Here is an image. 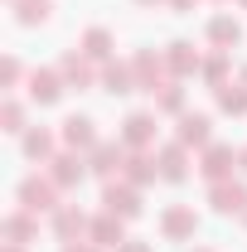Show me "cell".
<instances>
[{"label": "cell", "instance_id": "34", "mask_svg": "<svg viewBox=\"0 0 247 252\" xmlns=\"http://www.w3.org/2000/svg\"><path fill=\"white\" fill-rule=\"evenodd\" d=\"M0 252H25V248H20V243H5V248H0Z\"/></svg>", "mask_w": 247, "mask_h": 252}, {"label": "cell", "instance_id": "7", "mask_svg": "<svg viewBox=\"0 0 247 252\" xmlns=\"http://www.w3.org/2000/svg\"><path fill=\"white\" fill-rule=\"evenodd\" d=\"M194 228H199L194 204H170V209L160 214V233H165L170 243H185V238H194Z\"/></svg>", "mask_w": 247, "mask_h": 252}, {"label": "cell", "instance_id": "10", "mask_svg": "<svg viewBox=\"0 0 247 252\" xmlns=\"http://www.w3.org/2000/svg\"><path fill=\"white\" fill-rule=\"evenodd\" d=\"M97 59H88L83 49H68L59 59V73H63V83L68 88H93V78H97V68H93Z\"/></svg>", "mask_w": 247, "mask_h": 252}, {"label": "cell", "instance_id": "32", "mask_svg": "<svg viewBox=\"0 0 247 252\" xmlns=\"http://www.w3.org/2000/svg\"><path fill=\"white\" fill-rule=\"evenodd\" d=\"M170 10H180V15H185V10H194V0H170Z\"/></svg>", "mask_w": 247, "mask_h": 252}, {"label": "cell", "instance_id": "18", "mask_svg": "<svg viewBox=\"0 0 247 252\" xmlns=\"http://www.w3.org/2000/svg\"><path fill=\"white\" fill-rule=\"evenodd\" d=\"M20 146H25V156L39 160V165H49V160L59 156V151H54V146H59V136H54V131H44V126L25 131V136H20Z\"/></svg>", "mask_w": 247, "mask_h": 252}, {"label": "cell", "instance_id": "20", "mask_svg": "<svg viewBox=\"0 0 247 252\" xmlns=\"http://www.w3.org/2000/svg\"><path fill=\"white\" fill-rule=\"evenodd\" d=\"M34 233H39V228H34L30 209H15V214H5V223H0V238H5V243H20V248L34 243Z\"/></svg>", "mask_w": 247, "mask_h": 252}, {"label": "cell", "instance_id": "19", "mask_svg": "<svg viewBox=\"0 0 247 252\" xmlns=\"http://www.w3.org/2000/svg\"><path fill=\"white\" fill-rule=\"evenodd\" d=\"M102 88L112 97H126V93H136V68L131 63H117V59H107V68H102Z\"/></svg>", "mask_w": 247, "mask_h": 252}, {"label": "cell", "instance_id": "5", "mask_svg": "<svg viewBox=\"0 0 247 252\" xmlns=\"http://www.w3.org/2000/svg\"><path fill=\"white\" fill-rule=\"evenodd\" d=\"M59 141L68 146V151H83V156H88V151H93L102 136H97V122H93V117H78V112H73V117H63Z\"/></svg>", "mask_w": 247, "mask_h": 252}, {"label": "cell", "instance_id": "26", "mask_svg": "<svg viewBox=\"0 0 247 252\" xmlns=\"http://www.w3.org/2000/svg\"><path fill=\"white\" fill-rule=\"evenodd\" d=\"M0 126H5V131H20V136L30 131V126H25V102H20V97H5V102H0Z\"/></svg>", "mask_w": 247, "mask_h": 252}, {"label": "cell", "instance_id": "40", "mask_svg": "<svg viewBox=\"0 0 247 252\" xmlns=\"http://www.w3.org/2000/svg\"><path fill=\"white\" fill-rule=\"evenodd\" d=\"M243 5H247V0H243Z\"/></svg>", "mask_w": 247, "mask_h": 252}, {"label": "cell", "instance_id": "16", "mask_svg": "<svg viewBox=\"0 0 247 252\" xmlns=\"http://www.w3.org/2000/svg\"><path fill=\"white\" fill-rule=\"evenodd\" d=\"M126 185H136V189H146L155 180V175H160V160H155V151H131V156H126Z\"/></svg>", "mask_w": 247, "mask_h": 252}, {"label": "cell", "instance_id": "4", "mask_svg": "<svg viewBox=\"0 0 247 252\" xmlns=\"http://www.w3.org/2000/svg\"><path fill=\"white\" fill-rule=\"evenodd\" d=\"M44 175H49L59 189H78V185H83V175H88V156H83V151H59V156L49 160Z\"/></svg>", "mask_w": 247, "mask_h": 252}, {"label": "cell", "instance_id": "14", "mask_svg": "<svg viewBox=\"0 0 247 252\" xmlns=\"http://www.w3.org/2000/svg\"><path fill=\"white\" fill-rule=\"evenodd\" d=\"M155 160H160V180H170V185H180V180L189 175V146H180V141L160 146Z\"/></svg>", "mask_w": 247, "mask_h": 252}, {"label": "cell", "instance_id": "12", "mask_svg": "<svg viewBox=\"0 0 247 252\" xmlns=\"http://www.w3.org/2000/svg\"><path fill=\"white\" fill-rule=\"evenodd\" d=\"M209 204H214L218 214H243L247 209V185H238V180L228 175V180L209 185Z\"/></svg>", "mask_w": 247, "mask_h": 252}, {"label": "cell", "instance_id": "22", "mask_svg": "<svg viewBox=\"0 0 247 252\" xmlns=\"http://www.w3.org/2000/svg\"><path fill=\"white\" fill-rule=\"evenodd\" d=\"M165 63H170V73H175V78H189L194 68H204L199 54H194V44H185V39H175V44L165 49Z\"/></svg>", "mask_w": 247, "mask_h": 252}, {"label": "cell", "instance_id": "23", "mask_svg": "<svg viewBox=\"0 0 247 252\" xmlns=\"http://www.w3.org/2000/svg\"><path fill=\"white\" fill-rule=\"evenodd\" d=\"M112 44H117V39H112V30H102V25L83 30V54H88V59L107 63V59H112Z\"/></svg>", "mask_w": 247, "mask_h": 252}, {"label": "cell", "instance_id": "21", "mask_svg": "<svg viewBox=\"0 0 247 252\" xmlns=\"http://www.w3.org/2000/svg\"><path fill=\"white\" fill-rule=\"evenodd\" d=\"M209 44H214V49H233V44H243V25H238L233 15H214V20H209Z\"/></svg>", "mask_w": 247, "mask_h": 252}, {"label": "cell", "instance_id": "15", "mask_svg": "<svg viewBox=\"0 0 247 252\" xmlns=\"http://www.w3.org/2000/svg\"><path fill=\"white\" fill-rule=\"evenodd\" d=\"M180 146H209L214 141V122L204 112H180V131H175Z\"/></svg>", "mask_w": 247, "mask_h": 252}, {"label": "cell", "instance_id": "36", "mask_svg": "<svg viewBox=\"0 0 247 252\" xmlns=\"http://www.w3.org/2000/svg\"><path fill=\"white\" fill-rule=\"evenodd\" d=\"M194 252H218V248H194Z\"/></svg>", "mask_w": 247, "mask_h": 252}, {"label": "cell", "instance_id": "3", "mask_svg": "<svg viewBox=\"0 0 247 252\" xmlns=\"http://www.w3.org/2000/svg\"><path fill=\"white\" fill-rule=\"evenodd\" d=\"M131 68H136V93H160V88H165V68H170V63H165V54H155V49H141V54H136V59H131Z\"/></svg>", "mask_w": 247, "mask_h": 252}, {"label": "cell", "instance_id": "11", "mask_svg": "<svg viewBox=\"0 0 247 252\" xmlns=\"http://www.w3.org/2000/svg\"><path fill=\"white\" fill-rule=\"evenodd\" d=\"M122 141H126V151H151V141H155V112H131L122 122Z\"/></svg>", "mask_w": 247, "mask_h": 252}, {"label": "cell", "instance_id": "37", "mask_svg": "<svg viewBox=\"0 0 247 252\" xmlns=\"http://www.w3.org/2000/svg\"><path fill=\"white\" fill-rule=\"evenodd\" d=\"M243 83H247V68H243Z\"/></svg>", "mask_w": 247, "mask_h": 252}, {"label": "cell", "instance_id": "25", "mask_svg": "<svg viewBox=\"0 0 247 252\" xmlns=\"http://www.w3.org/2000/svg\"><path fill=\"white\" fill-rule=\"evenodd\" d=\"M214 93H218V112H233V117L247 112V83H223Z\"/></svg>", "mask_w": 247, "mask_h": 252}, {"label": "cell", "instance_id": "38", "mask_svg": "<svg viewBox=\"0 0 247 252\" xmlns=\"http://www.w3.org/2000/svg\"><path fill=\"white\" fill-rule=\"evenodd\" d=\"M243 223H247V209H243Z\"/></svg>", "mask_w": 247, "mask_h": 252}, {"label": "cell", "instance_id": "35", "mask_svg": "<svg viewBox=\"0 0 247 252\" xmlns=\"http://www.w3.org/2000/svg\"><path fill=\"white\" fill-rule=\"evenodd\" d=\"M136 5H160V0H136Z\"/></svg>", "mask_w": 247, "mask_h": 252}, {"label": "cell", "instance_id": "17", "mask_svg": "<svg viewBox=\"0 0 247 252\" xmlns=\"http://www.w3.org/2000/svg\"><path fill=\"white\" fill-rule=\"evenodd\" d=\"M122 223L126 219H117V214L102 209V214L93 219V228H88V238H93L97 248H122V243H126V228H122Z\"/></svg>", "mask_w": 247, "mask_h": 252}, {"label": "cell", "instance_id": "30", "mask_svg": "<svg viewBox=\"0 0 247 252\" xmlns=\"http://www.w3.org/2000/svg\"><path fill=\"white\" fill-rule=\"evenodd\" d=\"M63 252H102V248H97L93 238H73V243H68V248H63Z\"/></svg>", "mask_w": 247, "mask_h": 252}, {"label": "cell", "instance_id": "1", "mask_svg": "<svg viewBox=\"0 0 247 252\" xmlns=\"http://www.w3.org/2000/svg\"><path fill=\"white\" fill-rule=\"evenodd\" d=\"M15 194H20V209H30V214H54V209H59V194H63V189L54 185L49 175H25Z\"/></svg>", "mask_w": 247, "mask_h": 252}, {"label": "cell", "instance_id": "6", "mask_svg": "<svg viewBox=\"0 0 247 252\" xmlns=\"http://www.w3.org/2000/svg\"><path fill=\"white\" fill-rule=\"evenodd\" d=\"M102 209H107V214H117V219H136V214H141V189L107 180V189H102Z\"/></svg>", "mask_w": 247, "mask_h": 252}, {"label": "cell", "instance_id": "24", "mask_svg": "<svg viewBox=\"0 0 247 252\" xmlns=\"http://www.w3.org/2000/svg\"><path fill=\"white\" fill-rule=\"evenodd\" d=\"M49 15H54V0H15V20L34 30V25H49Z\"/></svg>", "mask_w": 247, "mask_h": 252}, {"label": "cell", "instance_id": "9", "mask_svg": "<svg viewBox=\"0 0 247 252\" xmlns=\"http://www.w3.org/2000/svg\"><path fill=\"white\" fill-rule=\"evenodd\" d=\"M63 93H68V83H63L59 68H34V73H30V102H39V107H54Z\"/></svg>", "mask_w": 247, "mask_h": 252}, {"label": "cell", "instance_id": "8", "mask_svg": "<svg viewBox=\"0 0 247 252\" xmlns=\"http://www.w3.org/2000/svg\"><path fill=\"white\" fill-rule=\"evenodd\" d=\"M233 165H238L233 146H223V141H209V146H204V160H199V175H204L209 185H218V180H228V175H233Z\"/></svg>", "mask_w": 247, "mask_h": 252}, {"label": "cell", "instance_id": "27", "mask_svg": "<svg viewBox=\"0 0 247 252\" xmlns=\"http://www.w3.org/2000/svg\"><path fill=\"white\" fill-rule=\"evenodd\" d=\"M155 107H160V112H170V117H175V112H185V88H180V83H165V88L155 93Z\"/></svg>", "mask_w": 247, "mask_h": 252}, {"label": "cell", "instance_id": "39", "mask_svg": "<svg viewBox=\"0 0 247 252\" xmlns=\"http://www.w3.org/2000/svg\"><path fill=\"white\" fill-rule=\"evenodd\" d=\"M10 5H15V0H10Z\"/></svg>", "mask_w": 247, "mask_h": 252}, {"label": "cell", "instance_id": "2", "mask_svg": "<svg viewBox=\"0 0 247 252\" xmlns=\"http://www.w3.org/2000/svg\"><path fill=\"white\" fill-rule=\"evenodd\" d=\"M126 156H131L126 141H97L93 151H88V170L102 175V180H117V175L126 170Z\"/></svg>", "mask_w": 247, "mask_h": 252}, {"label": "cell", "instance_id": "28", "mask_svg": "<svg viewBox=\"0 0 247 252\" xmlns=\"http://www.w3.org/2000/svg\"><path fill=\"white\" fill-rule=\"evenodd\" d=\"M204 78H209L214 88H223V83H228V49H218V54H209V59H204Z\"/></svg>", "mask_w": 247, "mask_h": 252}, {"label": "cell", "instance_id": "13", "mask_svg": "<svg viewBox=\"0 0 247 252\" xmlns=\"http://www.w3.org/2000/svg\"><path fill=\"white\" fill-rule=\"evenodd\" d=\"M88 228H93V219H88L78 204H59V209H54V238L73 243V238H83Z\"/></svg>", "mask_w": 247, "mask_h": 252}, {"label": "cell", "instance_id": "31", "mask_svg": "<svg viewBox=\"0 0 247 252\" xmlns=\"http://www.w3.org/2000/svg\"><path fill=\"white\" fill-rule=\"evenodd\" d=\"M117 252H151V248H146V243H131V238H126V243H122Z\"/></svg>", "mask_w": 247, "mask_h": 252}, {"label": "cell", "instance_id": "33", "mask_svg": "<svg viewBox=\"0 0 247 252\" xmlns=\"http://www.w3.org/2000/svg\"><path fill=\"white\" fill-rule=\"evenodd\" d=\"M238 165H243V175H247V146H243V151H238Z\"/></svg>", "mask_w": 247, "mask_h": 252}, {"label": "cell", "instance_id": "29", "mask_svg": "<svg viewBox=\"0 0 247 252\" xmlns=\"http://www.w3.org/2000/svg\"><path fill=\"white\" fill-rule=\"evenodd\" d=\"M20 78H25V63H20V59L0 63V88H20Z\"/></svg>", "mask_w": 247, "mask_h": 252}]
</instances>
